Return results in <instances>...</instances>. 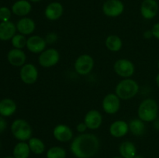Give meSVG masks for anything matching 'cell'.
Returning a JSON list of instances; mask_svg holds the SVG:
<instances>
[{
    "label": "cell",
    "mask_w": 159,
    "mask_h": 158,
    "mask_svg": "<svg viewBox=\"0 0 159 158\" xmlns=\"http://www.w3.org/2000/svg\"><path fill=\"white\" fill-rule=\"evenodd\" d=\"M99 140L92 133H82L76 136L71 143V151L77 158H91L99 149Z\"/></svg>",
    "instance_id": "6da1fadb"
},
{
    "label": "cell",
    "mask_w": 159,
    "mask_h": 158,
    "mask_svg": "<svg viewBox=\"0 0 159 158\" xmlns=\"http://www.w3.org/2000/svg\"><path fill=\"white\" fill-rule=\"evenodd\" d=\"M158 114V105L153 99H146L141 102L138 109V118L146 122H154Z\"/></svg>",
    "instance_id": "7a4b0ae2"
},
{
    "label": "cell",
    "mask_w": 159,
    "mask_h": 158,
    "mask_svg": "<svg viewBox=\"0 0 159 158\" xmlns=\"http://www.w3.org/2000/svg\"><path fill=\"white\" fill-rule=\"evenodd\" d=\"M139 91V85L136 81L126 78L120 81L115 88L116 94L123 100L133 99Z\"/></svg>",
    "instance_id": "3957f363"
},
{
    "label": "cell",
    "mask_w": 159,
    "mask_h": 158,
    "mask_svg": "<svg viewBox=\"0 0 159 158\" xmlns=\"http://www.w3.org/2000/svg\"><path fill=\"white\" fill-rule=\"evenodd\" d=\"M11 131L16 139L23 142L29 140L32 136V128L24 119H16L11 125Z\"/></svg>",
    "instance_id": "277c9868"
},
{
    "label": "cell",
    "mask_w": 159,
    "mask_h": 158,
    "mask_svg": "<svg viewBox=\"0 0 159 158\" xmlns=\"http://www.w3.org/2000/svg\"><path fill=\"white\" fill-rule=\"evenodd\" d=\"M59 60H60V54L54 48L44 50L43 52L40 53L38 57L40 65L45 68L55 66L58 63Z\"/></svg>",
    "instance_id": "5b68a950"
},
{
    "label": "cell",
    "mask_w": 159,
    "mask_h": 158,
    "mask_svg": "<svg viewBox=\"0 0 159 158\" xmlns=\"http://www.w3.org/2000/svg\"><path fill=\"white\" fill-rule=\"evenodd\" d=\"M94 67V60L89 54H82L76 59L74 68L76 72L80 75L89 74Z\"/></svg>",
    "instance_id": "8992f818"
},
{
    "label": "cell",
    "mask_w": 159,
    "mask_h": 158,
    "mask_svg": "<svg viewBox=\"0 0 159 158\" xmlns=\"http://www.w3.org/2000/svg\"><path fill=\"white\" fill-rule=\"evenodd\" d=\"M113 69L116 74L124 78H128L134 73L135 67L130 60L123 58L119 59L115 62Z\"/></svg>",
    "instance_id": "52a82bcc"
},
{
    "label": "cell",
    "mask_w": 159,
    "mask_h": 158,
    "mask_svg": "<svg viewBox=\"0 0 159 158\" xmlns=\"http://www.w3.org/2000/svg\"><path fill=\"white\" fill-rule=\"evenodd\" d=\"M102 12L108 17H117L124 11V5L120 0H107L102 5Z\"/></svg>",
    "instance_id": "ba28073f"
},
{
    "label": "cell",
    "mask_w": 159,
    "mask_h": 158,
    "mask_svg": "<svg viewBox=\"0 0 159 158\" xmlns=\"http://www.w3.org/2000/svg\"><path fill=\"white\" fill-rule=\"evenodd\" d=\"M116 94L110 93L104 97L102 102V109L106 113L110 115L117 112L120 107V100Z\"/></svg>",
    "instance_id": "9c48e42d"
},
{
    "label": "cell",
    "mask_w": 159,
    "mask_h": 158,
    "mask_svg": "<svg viewBox=\"0 0 159 158\" xmlns=\"http://www.w3.org/2000/svg\"><path fill=\"white\" fill-rule=\"evenodd\" d=\"M20 78L26 85H32L37 81L38 71L33 64H26L20 70Z\"/></svg>",
    "instance_id": "30bf717a"
},
{
    "label": "cell",
    "mask_w": 159,
    "mask_h": 158,
    "mask_svg": "<svg viewBox=\"0 0 159 158\" xmlns=\"http://www.w3.org/2000/svg\"><path fill=\"white\" fill-rule=\"evenodd\" d=\"M141 14L145 20H152L158 12V3L156 0H144L141 5Z\"/></svg>",
    "instance_id": "8fae6325"
},
{
    "label": "cell",
    "mask_w": 159,
    "mask_h": 158,
    "mask_svg": "<svg viewBox=\"0 0 159 158\" xmlns=\"http://www.w3.org/2000/svg\"><path fill=\"white\" fill-rule=\"evenodd\" d=\"M47 46V42L44 38L40 36H31L27 39L26 47L30 52L34 54H40L45 50Z\"/></svg>",
    "instance_id": "7c38bea8"
},
{
    "label": "cell",
    "mask_w": 159,
    "mask_h": 158,
    "mask_svg": "<svg viewBox=\"0 0 159 158\" xmlns=\"http://www.w3.org/2000/svg\"><path fill=\"white\" fill-rule=\"evenodd\" d=\"M64 8L61 3L58 2H52L47 6L44 10V15L48 20L55 21L62 16Z\"/></svg>",
    "instance_id": "4fadbf2b"
},
{
    "label": "cell",
    "mask_w": 159,
    "mask_h": 158,
    "mask_svg": "<svg viewBox=\"0 0 159 158\" xmlns=\"http://www.w3.org/2000/svg\"><path fill=\"white\" fill-rule=\"evenodd\" d=\"M54 137L57 141L66 143L73 138V132L69 126L65 124H59L56 125L53 130Z\"/></svg>",
    "instance_id": "5bb4252c"
},
{
    "label": "cell",
    "mask_w": 159,
    "mask_h": 158,
    "mask_svg": "<svg viewBox=\"0 0 159 158\" xmlns=\"http://www.w3.org/2000/svg\"><path fill=\"white\" fill-rule=\"evenodd\" d=\"M84 122L88 129L96 130L100 127L102 122V116L99 111L96 109L89 110L85 116Z\"/></svg>",
    "instance_id": "9a60e30c"
},
{
    "label": "cell",
    "mask_w": 159,
    "mask_h": 158,
    "mask_svg": "<svg viewBox=\"0 0 159 158\" xmlns=\"http://www.w3.org/2000/svg\"><path fill=\"white\" fill-rule=\"evenodd\" d=\"M9 64L15 67H22L24 65L26 60V56L24 51L21 49L14 48L9 50L7 55Z\"/></svg>",
    "instance_id": "2e32d148"
},
{
    "label": "cell",
    "mask_w": 159,
    "mask_h": 158,
    "mask_svg": "<svg viewBox=\"0 0 159 158\" xmlns=\"http://www.w3.org/2000/svg\"><path fill=\"white\" fill-rule=\"evenodd\" d=\"M129 131V124L124 120L114 121L110 126V133L116 138L125 136Z\"/></svg>",
    "instance_id": "e0dca14e"
},
{
    "label": "cell",
    "mask_w": 159,
    "mask_h": 158,
    "mask_svg": "<svg viewBox=\"0 0 159 158\" xmlns=\"http://www.w3.org/2000/svg\"><path fill=\"white\" fill-rule=\"evenodd\" d=\"M35 22L30 18L23 17L20 19L16 23V29L20 34L23 35H30L35 30Z\"/></svg>",
    "instance_id": "ac0fdd59"
},
{
    "label": "cell",
    "mask_w": 159,
    "mask_h": 158,
    "mask_svg": "<svg viewBox=\"0 0 159 158\" xmlns=\"http://www.w3.org/2000/svg\"><path fill=\"white\" fill-rule=\"evenodd\" d=\"M16 26L12 22H2L0 23V40H9L16 35Z\"/></svg>",
    "instance_id": "d6986e66"
},
{
    "label": "cell",
    "mask_w": 159,
    "mask_h": 158,
    "mask_svg": "<svg viewBox=\"0 0 159 158\" xmlns=\"http://www.w3.org/2000/svg\"><path fill=\"white\" fill-rule=\"evenodd\" d=\"M32 6L27 0H18L12 6V12L19 16H25L31 12Z\"/></svg>",
    "instance_id": "ffe728a7"
},
{
    "label": "cell",
    "mask_w": 159,
    "mask_h": 158,
    "mask_svg": "<svg viewBox=\"0 0 159 158\" xmlns=\"http://www.w3.org/2000/svg\"><path fill=\"white\" fill-rule=\"evenodd\" d=\"M16 110V104L10 99H4L0 101V115L9 117L14 114Z\"/></svg>",
    "instance_id": "44dd1931"
},
{
    "label": "cell",
    "mask_w": 159,
    "mask_h": 158,
    "mask_svg": "<svg viewBox=\"0 0 159 158\" xmlns=\"http://www.w3.org/2000/svg\"><path fill=\"white\" fill-rule=\"evenodd\" d=\"M119 151L121 156L124 158H134L137 155V149L130 141H124L120 145Z\"/></svg>",
    "instance_id": "7402d4cb"
},
{
    "label": "cell",
    "mask_w": 159,
    "mask_h": 158,
    "mask_svg": "<svg viewBox=\"0 0 159 158\" xmlns=\"http://www.w3.org/2000/svg\"><path fill=\"white\" fill-rule=\"evenodd\" d=\"M145 124H144V121L141 119H132L130 122H129V130L130 133L136 136H141L145 132Z\"/></svg>",
    "instance_id": "603a6c76"
},
{
    "label": "cell",
    "mask_w": 159,
    "mask_h": 158,
    "mask_svg": "<svg viewBox=\"0 0 159 158\" xmlns=\"http://www.w3.org/2000/svg\"><path fill=\"white\" fill-rule=\"evenodd\" d=\"M105 44L109 50L117 52L122 48L123 41L120 37H118L117 35H110L106 39Z\"/></svg>",
    "instance_id": "cb8c5ba5"
},
{
    "label": "cell",
    "mask_w": 159,
    "mask_h": 158,
    "mask_svg": "<svg viewBox=\"0 0 159 158\" xmlns=\"http://www.w3.org/2000/svg\"><path fill=\"white\" fill-rule=\"evenodd\" d=\"M30 153L29 144L26 142L18 143L13 149V156L15 158H28Z\"/></svg>",
    "instance_id": "d4e9b609"
},
{
    "label": "cell",
    "mask_w": 159,
    "mask_h": 158,
    "mask_svg": "<svg viewBox=\"0 0 159 158\" xmlns=\"http://www.w3.org/2000/svg\"><path fill=\"white\" fill-rule=\"evenodd\" d=\"M30 151L35 154H41L45 150V145L43 141L39 138L31 137L28 141Z\"/></svg>",
    "instance_id": "484cf974"
},
{
    "label": "cell",
    "mask_w": 159,
    "mask_h": 158,
    "mask_svg": "<svg viewBox=\"0 0 159 158\" xmlns=\"http://www.w3.org/2000/svg\"><path fill=\"white\" fill-rule=\"evenodd\" d=\"M47 158H65L66 151L61 147H53L48 150Z\"/></svg>",
    "instance_id": "4316f807"
},
{
    "label": "cell",
    "mask_w": 159,
    "mask_h": 158,
    "mask_svg": "<svg viewBox=\"0 0 159 158\" xmlns=\"http://www.w3.org/2000/svg\"><path fill=\"white\" fill-rule=\"evenodd\" d=\"M27 40L23 34H16L12 38V44L16 49H23L26 46Z\"/></svg>",
    "instance_id": "83f0119b"
},
{
    "label": "cell",
    "mask_w": 159,
    "mask_h": 158,
    "mask_svg": "<svg viewBox=\"0 0 159 158\" xmlns=\"http://www.w3.org/2000/svg\"><path fill=\"white\" fill-rule=\"evenodd\" d=\"M11 15H12V12L9 8L5 7V6L0 8V20L2 22L9 21Z\"/></svg>",
    "instance_id": "f1b7e54d"
},
{
    "label": "cell",
    "mask_w": 159,
    "mask_h": 158,
    "mask_svg": "<svg viewBox=\"0 0 159 158\" xmlns=\"http://www.w3.org/2000/svg\"><path fill=\"white\" fill-rule=\"evenodd\" d=\"M57 39V34L54 33H49L47 35V37L46 39H45V40H46L47 43H54V42H56Z\"/></svg>",
    "instance_id": "f546056e"
},
{
    "label": "cell",
    "mask_w": 159,
    "mask_h": 158,
    "mask_svg": "<svg viewBox=\"0 0 159 158\" xmlns=\"http://www.w3.org/2000/svg\"><path fill=\"white\" fill-rule=\"evenodd\" d=\"M152 34H153V37L159 40V23H155L152 29Z\"/></svg>",
    "instance_id": "4dcf8cb0"
},
{
    "label": "cell",
    "mask_w": 159,
    "mask_h": 158,
    "mask_svg": "<svg viewBox=\"0 0 159 158\" xmlns=\"http://www.w3.org/2000/svg\"><path fill=\"white\" fill-rule=\"evenodd\" d=\"M76 129H77V131L79 132V133H83L86 131V129H88V127H87V125H85V122H80V123L78 124Z\"/></svg>",
    "instance_id": "1f68e13d"
},
{
    "label": "cell",
    "mask_w": 159,
    "mask_h": 158,
    "mask_svg": "<svg viewBox=\"0 0 159 158\" xmlns=\"http://www.w3.org/2000/svg\"><path fill=\"white\" fill-rule=\"evenodd\" d=\"M6 126H7V124H6V120L2 116H0V134L5 131Z\"/></svg>",
    "instance_id": "d6a6232c"
},
{
    "label": "cell",
    "mask_w": 159,
    "mask_h": 158,
    "mask_svg": "<svg viewBox=\"0 0 159 158\" xmlns=\"http://www.w3.org/2000/svg\"><path fill=\"white\" fill-rule=\"evenodd\" d=\"M144 38H146V39L152 38V37H153V34H152V30L145 31V32H144Z\"/></svg>",
    "instance_id": "836d02e7"
},
{
    "label": "cell",
    "mask_w": 159,
    "mask_h": 158,
    "mask_svg": "<svg viewBox=\"0 0 159 158\" xmlns=\"http://www.w3.org/2000/svg\"><path fill=\"white\" fill-rule=\"evenodd\" d=\"M155 81H156V84H157V86L159 88V73L158 74H157L156 76V78H155Z\"/></svg>",
    "instance_id": "e575fe53"
},
{
    "label": "cell",
    "mask_w": 159,
    "mask_h": 158,
    "mask_svg": "<svg viewBox=\"0 0 159 158\" xmlns=\"http://www.w3.org/2000/svg\"><path fill=\"white\" fill-rule=\"evenodd\" d=\"M155 128H156V129H158L159 130V120L155 121Z\"/></svg>",
    "instance_id": "d590c367"
},
{
    "label": "cell",
    "mask_w": 159,
    "mask_h": 158,
    "mask_svg": "<svg viewBox=\"0 0 159 158\" xmlns=\"http://www.w3.org/2000/svg\"><path fill=\"white\" fill-rule=\"evenodd\" d=\"M134 158H144V157L143 156H141V155H136V156H134Z\"/></svg>",
    "instance_id": "8d00e7d4"
},
{
    "label": "cell",
    "mask_w": 159,
    "mask_h": 158,
    "mask_svg": "<svg viewBox=\"0 0 159 158\" xmlns=\"http://www.w3.org/2000/svg\"><path fill=\"white\" fill-rule=\"evenodd\" d=\"M29 1L32 2H39L41 1V0H29Z\"/></svg>",
    "instance_id": "74e56055"
},
{
    "label": "cell",
    "mask_w": 159,
    "mask_h": 158,
    "mask_svg": "<svg viewBox=\"0 0 159 158\" xmlns=\"http://www.w3.org/2000/svg\"><path fill=\"white\" fill-rule=\"evenodd\" d=\"M5 158H15L14 157V156H6V157Z\"/></svg>",
    "instance_id": "f35d334b"
},
{
    "label": "cell",
    "mask_w": 159,
    "mask_h": 158,
    "mask_svg": "<svg viewBox=\"0 0 159 158\" xmlns=\"http://www.w3.org/2000/svg\"><path fill=\"white\" fill-rule=\"evenodd\" d=\"M113 158H124V157H123V156H114Z\"/></svg>",
    "instance_id": "ab89813d"
},
{
    "label": "cell",
    "mask_w": 159,
    "mask_h": 158,
    "mask_svg": "<svg viewBox=\"0 0 159 158\" xmlns=\"http://www.w3.org/2000/svg\"><path fill=\"white\" fill-rule=\"evenodd\" d=\"M158 69H159V60H158Z\"/></svg>",
    "instance_id": "60d3db41"
}]
</instances>
